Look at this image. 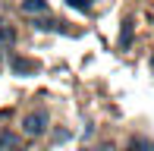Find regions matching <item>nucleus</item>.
Returning a JSON list of instances; mask_svg holds the SVG:
<instances>
[{
	"instance_id": "1a4fd4ad",
	"label": "nucleus",
	"mask_w": 154,
	"mask_h": 151,
	"mask_svg": "<svg viewBox=\"0 0 154 151\" xmlns=\"http://www.w3.org/2000/svg\"><path fill=\"white\" fill-rule=\"evenodd\" d=\"M69 6H75V10H82V13H88V0H69Z\"/></svg>"
},
{
	"instance_id": "f257e3e1",
	"label": "nucleus",
	"mask_w": 154,
	"mask_h": 151,
	"mask_svg": "<svg viewBox=\"0 0 154 151\" xmlns=\"http://www.w3.org/2000/svg\"><path fill=\"white\" fill-rule=\"evenodd\" d=\"M47 126H51V113L44 110V107H38V110H32L29 116L22 120V132L32 135V139H38V135L47 132Z\"/></svg>"
},
{
	"instance_id": "7ed1b4c3",
	"label": "nucleus",
	"mask_w": 154,
	"mask_h": 151,
	"mask_svg": "<svg viewBox=\"0 0 154 151\" xmlns=\"http://www.w3.org/2000/svg\"><path fill=\"white\" fill-rule=\"evenodd\" d=\"M0 151H25L22 148V139L13 135L10 129H0Z\"/></svg>"
},
{
	"instance_id": "39448f33",
	"label": "nucleus",
	"mask_w": 154,
	"mask_h": 151,
	"mask_svg": "<svg viewBox=\"0 0 154 151\" xmlns=\"http://www.w3.org/2000/svg\"><path fill=\"white\" fill-rule=\"evenodd\" d=\"M13 44H16V29H13L10 22H0V47L10 51Z\"/></svg>"
},
{
	"instance_id": "20e7f679",
	"label": "nucleus",
	"mask_w": 154,
	"mask_h": 151,
	"mask_svg": "<svg viewBox=\"0 0 154 151\" xmlns=\"http://www.w3.org/2000/svg\"><path fill=\"white\" fill-rule=\"evenodd\" d=\"M19 10H22L25 16H44L47 13V0H22Z\"/></svg>"
},
{
	"instance_id": "0eeeda50",
	"label": "nucleus",
	"mask_w": 154,
	"mask_h": 151,
	"mask_svg": "<svg viewBox=\"0 0 154 151\" xmlns=\"http://www.w3.org/2000/svg\"><path fill=\"white\" fill-rule=\"evenodd\" d=\"M132 29H135V22H132V19H123V32H120V47H129V41H132Z\"/></svg>"
},
{
	"instance_id": "f03ea898",
	"label": "nucleus",
	"mask_w": 154,
	"mask_h": 151,
	"mask_svg": "<svg viewBox=\"0 0 154 151\" xmlns=\"http://www.w3.org/2000/svg\"><path fill=\"white\" fill-rule=\"evenodd\" d=\"M10 69L16 72V76H35V72H38V60L19 57V54H10Z\"/></svg>"
},
{
	"instance_id": "423d86ee",
	"label": "nucleus",
	"mask_w": 154,
	"mask_h": 151,
	"mask_svg": "<svg viewBox=\"0 0 154 151\" xmlns=\"http://www.w3.org/2000/svg\"><path fill=\"white\" fill-rule=\"evenodd\" d=\"M63 22H54V19H47V13L44 16H32V29H41V32H54V29H60Z\"/></svg>"
},
{
	"instance_id": "6e6552de",
	"label": "nucleus",
	"mask_w": 154,
	"mask_h": 151,
	"mask_svg": "<svg viewBox=\"0 0 154 151\" xmlns=\"http://www.w3.org/2000/svg\"><path fill=\"white\" fill-rule=\"evenodd\" d=\"M129 151H154V142H142V139H132Z\"/></svg>"
}]
</instances>
